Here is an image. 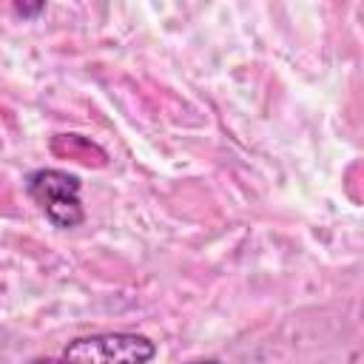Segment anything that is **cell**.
I'll return each instance as SVG.
<instances>
[{
    "label": "cell",
    "instance_id": "6da1fadb",
    "mask_svg": "<svg viewBox=\"0 0 364 364\" xmlns=\"http://www.w3.org/2000/svg\"><path fill=\"white\" fill-rule=\"evenodd\" d=\"M80 191H82L80 176L68 173V171H60V168H37L26 176L28 199L60 230H71V228L82 225L85 210H82Z\"/></svg>",
    "mask_w": 364,
    "mask_h": 364
},
{
    "label": "cell",
    "instance_id": "7a4b0ae2",
    "mask_svg": "<svg viewBox=\"0 0 364 364\" xmlns=\"http://www.w3.org/2000/svg\"><path fill=\"white\" fill-rule=\"evenodd\" d=\"M156 355V344L148 336L108 330L74 338L57 355L60 364H148Z\"/></svg>",
    "mask_w": 364,
    "mask_h": 364
},
{
    "label": "cell",
    "instance_id": "3957f363",
    "mask_svg": "<svg viewBox=\"0 0 364 364\" xmlns=\"http://www.w3.org/2000/svg\"><path fill=\"white\" fill-rule=\"evenodd\" d=\"M57 139L65 142V151H57V154H65L68 159H77L82 165H105V159H108L105 151L82 134H60Z\"/></svg>",
    "mask_w": 364,
    "mask_h": 364
},
{
    "label": "cell",
    "instance_id": "277c9868",
    "mask_svg": "<svg viewBox=\"0 0 364 364\" xmlns=\"http://www.w3.org/2000/svg\"><path fill=\"white\" fill-rule=\"evenodd\" d=\"M14 11L23 14V17H37L40 11H46V3H34V6H28V3H17Z\"/></svg>",
    "mask_w": 364,
    "mask_h": 364
},
{
    "label": "cell",
    "instance_id": "5b68a950",
    "mask_svg": "<svg viewBox=\"0 0 364 364\" xmlns=\"http://www.w3.org/2000/svg\"><path fill=\"white\" fill-rule=\"evenodd\" d=\"M185 364H225L219 358H193V361H185Z\"/></svg>",
    "mask_w": 364,
    "mask_h": 364
},
{
    "label": "cell",
    "instance_id": "8992f818",
    "mask_svg": "<svg viewBox=\"0 0 364 364\" xmlns=\"http://www.w3.org/2000/svg\"><path fill=\"white\" fill-rule=\"evenodd\" d=\"M28 364H60V358H34Z\"/></svg>",
    "mask_w": 364,
    "mask_h": 364
}]
</instances>
